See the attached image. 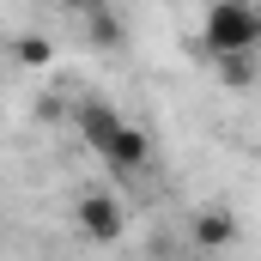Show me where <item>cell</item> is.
<instances>
[{"label": "cell", "mask_w": 261, "mask_h": 261, "mask_svg": "<svg viewBox=\"0 0 261 261\" xmlns=\"http://www.w3.org/2000/svg\"><path fill=\"white\" fill-rule=\"evenodd\" d=\"M79 128H85V140L116 164V170H128V176H140L146 164H152V146H146V134L134 128V122H122L110 103H85L79 110Z\"/></svg>", "instance_id": "obj_1"}, {"label": "cell", "mask_w": 261, "mask_h": 261, "mask_svg": "<svg viewBox=\"0 0 261 261\" xmlns=\"http://www.w3.org/2000/svg\"><path fill=\"white\" fill-rule=\"evenodd\" d=\"M200 43H206L213 55L255 49L261 43V6L255 0H213V6H206V24H200Z\"/></svg>", "instance_id": "obj_2"}, {"label": "cell", "mask_w": 261, "mask_h": 261, "mask_svg": "<svg viewBox=\"0 0 261 261\" xmlns=\"http://www.w3.org/2000/svg\"><path fill=\"white\" fill-rule=\"evenodd\" d=\"M79 231L91 243H116L122 237V200L116 195H85L79 200Z\"/></svg>", "instance_id": "obj_3"}, {"label": "cell", "mask_w": 261, "mask_h": 261, "mask_svg": "<svg viewBox=\"0 0 261 261\" xmlns=\"http://www.w3.org/2000/svg\"><path fill=\"white\" fill-rule=\"evenodd\" d=\"M231 237H237V219H231L225 206H206V213L195 219V243L200 249H225Z\"/></svg>", "instance_id": "obj_4"}, {"label": "cell", "mask_w": 261, "mask_h": 261, "mask_svg": "<svg viewBox=\"0 0 261 261\" xmlns=\"http://www.w3.org/2000/svg\"><path fill=\"white\" fill-rule=\"evenodd\" d=\"M219 79L225 85H255V49H237V55H219Z\"/></svg>", "instance_id": "obj_5"}, {"label": "cell", "mask_w": 261, "mask_h": 261, "mask_svg": "<svg viewBox=\"0 0 261 261\" xmlns=\"http://www.w3.org/2000/svg\"><path fill=\"white\" fill-rule=\"evenodd\" d=\"M12 55H18L24 67H43V61H49V43H43V37H18V43H12Z\"/></svg>", "instance_id": "obj_6"}, {"label": "cell", "mask_w": 261, "mask_h": 261, "mask_svg": "<svg viewBox=\"0 0 261 261\" xmlns=\"http://www.w3.org/2000/svg\"><path fill=\"white\" fill-rule=\"evenodd\" d=\"M91 37H97L103 49H110V43H122V24H116V12H97V18H91Z\"/></svg>", "instance_id": "obj_7"}, {"label": "cell", "mask_w": 261, "mask_h": 261, "mask_svg": "<svg viewBox=\"0 0 261 261\" xmlns=\"http://www.w3.org/2000/svg\"><path fill=\"white\" fill-rule=\"evenodd\" d=\"M61 6H73V12H85V6H91V0H61Z\"/></svg>", "instance_id": "obj_8"}]
</instances>
